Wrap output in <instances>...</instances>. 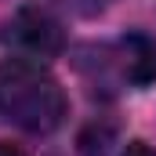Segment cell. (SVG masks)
Returning <instances> with one entry per match:
<instances>
[{
    "label": "cell",
    "instance_id": "cell-3",
    "mask_svg": "<svg viewBox=\"0 0 156 156\" xmlns=\"http://www.w3.org/2000/svg\"><path fill=\"white\" fill-rule=\"evenodd\" d=\"M116 55H120V73L127 83L134 87H145L156 80V44L142 33H131L116 44Z\"/></svg>",
    "mask_w": 156,
    "mask_h": 156
},
{
    "label": "cell",
    "instance_id": "cell-7",
    "mask_svg": "<svg viewBox=\"0 0 156 156\" xmlns=\"http://www.w3.org/2000/svg\"><path fill=\"white\" fill-rule=\"evenodd\" d=\"M0 156H29L22 145H11V142H0Z\"/></svg>",
    "mask_w": 156,
    "mask_h": 156
},
{
    "label": "cell",
    "instance_id": "cell-5",
    "mask_svg": "<svg viewBox=\"0 0 156 156\" xmlns=\"http://www.w3.org/2000/svg\"><path fill=\"white\" fill-rule=\"evenodd\" d=\"M62 7H69L73 15H98V11H105L113 0H58Z\"/></svg>",
    "mask_w": 156,
    "mask_h": 156
},
{
    "label": "cell",
    "instance_id": "cell-1",
    "mask_svg": "<svg viewBox=\"0 0 156 156\" xmlns=\"http://www.w3.org/2000/svg\"><path fill=\"white\" fill-rule=\"evenodd\" d=\"M0 113L29 134H51L66 120V91L37 58L0 62Z\"/></svg>",
    "mask_w": 156,
    "mask_h": 156
},
{
    "label": "cell",
    "instance_id": "cell-4",
    "mask_svg": "<svg viewBox=\"0 0 156 156\" xmlns=\"http://www.w3.org/2000/svg\"><path fill=\"white\" fill-rule=\"evenodd\" d=\"M113 145V127L109 123H91L80 134V156H109Z\"/></svg>",
    "mask_w": 156,
    "mask_h": 156
},
{
    "label": "cell",
    "instance_id": "cell-6",
    "mask_svg": "<svg viewBox=\"0 0 156 156\" xmlns=\"http://www.w3.org/2000/svg\"><path fill=\"white\" fill-rule=\"evenodd\" d=\"M123 156H156V149L145 145V142H131V145L123 149Z\"/></svg>",
    "mask_w": 156,
    "mask_h": 156
},
{
    "label": "cell",
    "instance_id": "cell-2",
    "mask_svg": "<svg viewBox=\"0 0 156 156\" xmlns=\"http://www.w3.org/2000/svg\"><path fill=\"white\" fill-rule=\"evenodd\" d=\"M4 44L18 47V51L29 55V58H55V55H62V47H66V33H62V22H58L51 11L29 4V7H18V11L7 18V26H4Z\"/></svg>",
    "mask_w": 156,
    "mask_h": 156
}]
</instances>
